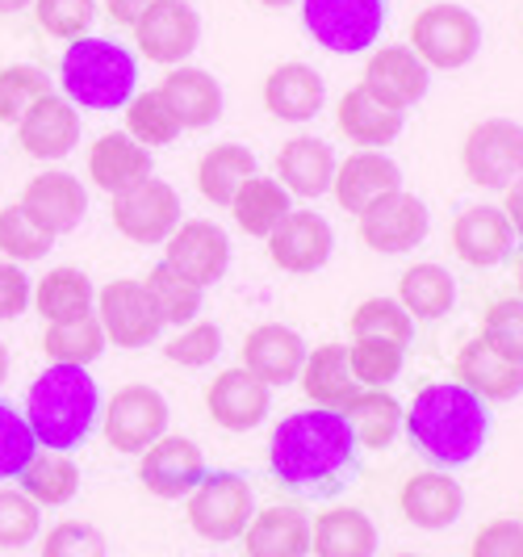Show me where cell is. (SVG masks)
<instances>
[{
    "label": "cell",
    "mask_w": 523,
    "mask_h": 557,
    "mask_svg": "<svg viewBox=\"0 0 523 557\" xmlns=\"http://www.w3.org/2000/svg\"><path fill=\"white\" fill-rule=\"evenodd\" d=\"M357 436L344 411L306 407L289 411L269 436V470L281 486L306 495H331L357 470Z\"/></svg>",
    "instance_id": "6da1fadb"
},
{
    "label": "cell",
    "mask_w": 523,
    "mask_h": 557,
    "mask_svg": "<svg viewBox=\"0 0 523 557\" xmlns=\"http://www.w3.org/2000/svg\"><path fill=\"white\" fill-rule=\"evenodd\" d=\"M411 445L440 470L469 466L490 441V403L461 382H427L402 416Z\"/></svg>",
    "instance_id": "7a4b0ae2"
},
{
    "label": "cell",
    "mask_w": 523,
    "mask_h": 557,
    "mask_svg": "<svg viewBox=\"0 0 523 557\" xmlns=\"http://www.w3.org/2000/svg\"><path fill=\"white\" fill-rule=\"evenodd\" d=\"M26 419L38 436V448L72 453L92 436L101 419V391L84 364H47L29 382Z\"/></svg>",
    "instance_id": "3957f363"
},
{
    "label": "cell",
    "mask_w": 523,
    "mask_h": 557,
    "mask_svg": "<svg viewBox=\"0 0 523 557\" xmlns=\"http://www.w3.org/2000/svg\"><path fill=\"white\" fill-rule=\"evenodd\" d=\"M59 88L76 110H126L138 92V59L113 38L84 34L59 59Z\"/></svg>",
    "instance_id": "277c9868"
},
{
    "label": "cell",
    "mask_w": 523,
    "mask_h": 557,
    "mask_svg": "<svg viewBox=\"0 0 523 557\" xmlns=\"http://www.w3.org/2000/svg\"><path fill=\"white\" fill-rule=\"evenodd\" d=\"M482 42H486V29L482 17L465 9V4H427L423 13H414L411 22V51L432 72H461L473 59L482 55Z\"/></svg>",
    "instance_id": "5b68a950"
},
{
    "label": "cell",
    "mask_w": 523,
    "mask_h": 557,
    "mask_svg": "<svg viewBox=\"0 0 523 557\" xmlns=\"http://www.w3.org/2000/svg\"><path fill=\"white\" fill-rule=\"evenodd\" d=\"M302 29L331 55H364L389 22V0H298Z\"/></svg>",
    "instance_id": "8992f818"
},
{
    "label": "cell",
    "mask_w": 523,
    "mask_h": 557,
    "mask_svg": "<svg viewBox=\"0 0 523 557\" xmlns=\"http://www.w3.org/2000/svg\"><path fill=\"white\" fill-rule=\"evenodd\" d=\"M251 516H256V495L251 482L235 470H214L197 482L189 495V529L210 541V545H231L244 541Z\"/></svg>",
    "instance_id": "52a82bcc"
},
{
    "label": "cell",
    "mask_w": 523,
    "mask_h": 557,
    "mask_svg": "<svg viewBox=\"0 0 523 557\" xmlns=\"http://www.w3.org/2000/svg\"><path fill=\"white\" fill-rule=\"evenodd\" d=\"M461 168L477 189H507L523 176V126L511 117H482L461 143Z\"/></svg>",
    "instance_id": "ba28073f"
},
{
    "label": "cell",
    "mask_w": 523,
    "mask_h": 557,
    "mask_svg": "<svg viewBox=\"0 0 523 557\" xmlns=\"http://www.w3.org/2000/svg\"><path fill=\"white\" fill-rule=\"evenodd\" d=\"M167 398L147 382H130V386H117L113 398L105 403V441L126 457H138L142 448H151L160 436H167Z\"/></svg>",
    "instance_id": "9c48e42d"
},
{
    "label": "cell",
    "mask_w": 523,
    "mask_h": 557,
    "mask_svg": "<svg viewBox=\"0 0 523 557\" xmlns=\"http://www.w3.org/2000/svg\"><path fill=\"white\" fill-rule=\"evenodd\" d=\"M97 319L113 348H147L164 332V319L151 302L147 285L135 277H117L97 289Z\"/></svg>",
    "instance_id": "30bf717a"
},
{
    "label": "cell",
    "mask_w": 523,
    "mask_h": 557,
    "mask_svg": "<svg viewBox=\"0 0 523 557\" xmlns=\"http://www.w3.org/2000/svg\"><path fill=\"white\" fill-rule=\"evenodd\" d=\"M180 214H185L180 210V194L167 181H155V176H147L142 185L113 197V226H117V235L130 239V244H142V248L164 244L167 235L180 226Z\"/></svg>",
    "instance_id": "8fae6325"
},
{
    "label": "cell",
    "mask_w": 523,
    "mask_h": 557,
    "mask_svg": "<svg viewBox=\"0 0 523 557\" xmlns=\"http://www.w3.org/2000/svg\"><path fill=\"white\" fill-rule=\"evenodd\" d=\"M360 219V239L364 248L382 251V256H402L414 251L427 231H432V214H427V201L423 197L407 194V189H394V194L377 197Z\"/></svg>",
    "instance_id": "7c38bea8"
},
{
    "label": "cell",
    "mask_w": 523,
    "mask_h": 557,
    "mask_svg": "<svg viewBox=\"0 0 523 557\" xmlns=\"http://www.w3.org/2000/svg\"><path fill=\"white\" fill-rule=\"evenodd\" d=\"M164 264L201 289H210L231 269V239L210 219H180V226L164 239Z\"/></svg>",
    "instance_id": "4fadbf2b"
},
{
    "label": "cell",
    "mask_w": 523,
    "mask_h": 557,
    "mask_svg": "<svg viewBox=\"0 0 523 557\" xmlns=\"http://www.w3.org/2000/svg\"><path fill=\"white\" fill-rule=\"evenodd\" d=\"M206 474V453L189 436H160L138 453V482L155 499H189Z\"/></svg>",
    "instance_id": "5bb4252c"
},
{
    "label": "cell",
    "mask_w": 523,
    "mask_h": 557,
    "mask_svg": "<svg viewBox=\"0 0 523 557\" xmlns=\"http://www.w3.org/2000/svg\"><path fill=\"white\" fill-rule=\"evenodd\" d=\"M201 42V17L185 0H160L135 26V47L160 67H180Z\"/></svg>",
    "instance_id": "9a60e30c"
},
{
    "label": "cell",
    "mask_w": 523,
    "mask_h": 557,
    "mask_svg": "<svg viewBox=\"0 0 523 557\" xmlns=\"http://www.w3.org/2000/svg\"><path fill=\"white\" fill-rule=\"evenodd\" d=\"M264 244H269V260H273L281 273L306 277V273H319L331 260V251H335V231H331L327 219L314 214V210H289Z\"/></svg>",
    "instance_id": "2e32d148"
},
{
    "label": "cell",
    "mask_w": 523,
    "mask_h": 557,
    "mask_svg": "<svg viewBox=\"0 0 523 557\" xmlns=\"http://www.w3.org/2000/svg\"><path fill=\"white\" fill-rule=\"evenodd\" d=\"M17 143L29 160H42V164L72 156L80 147V110L63 92L38 97L17 122Z\"/></svg>",
    "instance_id": "e0dca14e"
},
{
    "label": "cell",
    "mask_w": 523,
    "mask_h": 557,
    "mask_svg": "<svg viewBox=\"0 0 523 557\" xmlns=\"http://www.w3.org/2000/svg\"><path fill=\"white\" fill-rule=\"evenodd\" d=\"M17 206H22L47 235L59 239V235H72V231L84 223V214H88V194H84L80 176L63 172V168H47V172H38L34 181H26Z\"/></svg>",
    "instance_id": "ac0fdd59"
},
{
    "label": "cell",
    "mask_w": 523,
    "mask_h": 557,
    "mask_svg": "<svg viewBox=\"0 0 523 557\" xmlns=\"http://www.w3.org/2000/svg\"><path fill=\"white\" fill-rule=\"evenodd\" d=\"M206 411L226 432H251L273 411V386H264L244 364L222 369L219 377L206 386Z\"/></svg>",
    "instance_id": "d6986e66"
},
{
    "label": "cell",
    "mask_w": 523,
    "mask_h": 557,
    "mask_svg": "<svg viewBox=\"0 0 523 557\" xmlns=\"http://www.w3.org/2000/svg\"><path fill=\"white\" fill-rule=\"evenodd\" d=\"M364 88L386 101L389 110H411L432 88V67L414 55L411 47H377L364 63Z\"/></svg>",
    "instance_id": "ffe728a7"
},
{
    "label": "cell",
    "mask_w": 523,
    "mask_h": 557,
    "mask_svg": "<svg viewBox=\"0 0 523 557\" xmlns=\"http://www.w3.org/2000/svg\"><path fill=\"white\" fill-rule=\"evenodd\" d=\"M452 251L469 269H498L515 256V231L507 223L502 206H465L452 219Z\"/></svg>",
    "instance_id": "44dd1931"
},
{
    "label": "cell",
    "mask_w": 523,
    "mask_h": 557,
    "mask_svg": "<svg viewBox=\"0 0 523 557\" xmlns=\"http://www.w3.org/2000/svg\"><path fill=\"white\" fill-rule=\"evenodd\" d=\"M452 382H461L482 403H511L523 394V364L502 357L482 335H473L461 344V352L452 361Z\"/></svg>",
    "instance_id": "7402d4cb"
},
{
    "label": "cell",
    "mask_w": 523,
    "mask_h": 557,
    "mask_svg": "<svg viewBox=\"0 0 523 557\" xmlns=\"http://www.w3.org/2000/svg\"><path fill=\"white\" fill-rule=\"evenodd\" d=\"M244 369L256 373L264 386H289L302 377V364H306V339L294 327L285 323H260L244 335Z\"/></svg>",
    "instance_id": "603a6c76"
},
{
    "label": "cell",
    "mask_w": 523,
    "mask_h": 557,
    "mask_svg": "<svg viewBox=\"0 0 523 557\" xmlns=\"http://www.w3.org/2000/svg\"><path fill=\"white\" fill-rule=\"evenodd\" d=\"M402 189V168L389 160L386 151H352L348 160L335 164L331 194L348 214H364L377 197Z\"/></svg>",
    "instance_id": "cb8c5ba5"
},
{
    "label": "cell",
    "mask_w": 523,
    "mask_h": 557,
    "mask_svg": "<svg viewBox=\"0 0 523 557\" xmlns=\"http://www.w3.org/2000/svg\"><path fill=\"white\" fill-rule=\"evenodd\" d=\"M398 507H402V516L411 520L414 529L440 532L461 520L465 491H461V482L448 474V470H423V474H411L402 482Z\"/></svg>",
    "instance_id": "d4e9b609"
},
{
    "label": "cell",
    "mask_w": 523,
    "mask_h": 557,
    "mask_svg": "<svg viewBox=\"0 0 523 557\" xmlns=\"http://www.w3.org/2000/svg\"><path fill=\"white\" fill-rule=\"evenodd\" d=\"M151 168H155L151 151L130 139L126 131H110V135H101L88 147V181L110 197L142 185L151 176Z\"/></svg>",
    "instance_id": "484cf974"
},
{
    "label": "cell",
    "mask_w": 523,
    "mask_h": 557,
    "mask_svg": "<svg viewBox=\"0 0 523 557\" xmlns=\"http://www.w3.org/2000/svg\"><path fill=\"white\" fill-rule=\"evenodd\" d=\"M335 122H339V135L348 143H357L364 151H382V147H389V143L402 135L407 113L389 110L386 101H377L364 84H357V88H348V92L339 97Z\"/></svg>",
    "instance_id": "4316f807"
},
{
    "label": "cell",
    "mask_w": 523,
    "mask_h": 557,
    "mask_svg": "<svg viewBox=\"0 0 523 557\" xmlns=\"http://www.w3.org/2000/svg\"><path fill=\"white\" fill-rule=\"evenodd\" d=\"M327 106V81L310 63H281L264 81V110L276 122H310Z\"/></svg>",
    "instance_id": "83f0119b"
},
{
    "label": "cell",
    "mask_w": 523,
    "mask_h": 557,
    "mask_svg": "<svg viewBox=\"0 0 523 557\" xmlns=\"http://www.w3.org/2000/svg\"><path fill=\"white\" fill-rule=\"evenodd\" d=\"M335 151L331 143L314 139V135H298V139L281 143L276 151V181L289 189V197H323L331 194L335 181Z\"/></svg>",
    "instance_id": "f1b7e54d"
},
{
    "label": "cell",
    "mask_w": 523,
    "mask_h": 557,
    "mask_svg": "<svg viewBox=\"0 0 523 557\" xmlns=\"http://www.w3.org/2000/svg\"><path fill=\"white\" fill-rule=\"evenodd\" d=\"M298 386H302L306 398H310L314 407H323V411H344L360 391V382L352 377V364H348V344L327 339V344L310 348Z\"/></svg>",
    "instance_id": "f546056e"
},
{
    "label": "cell",
    "mask_w": 523,
    "mask_h": 557,
    "mask_svg": "<svg viewBox=\"0 0 523 557\" xmlns=\"http://www.w3.org/2000/svg\"><path fill=\"white\" fill-rule=\"evenodd\" d=\"M160 92L176 113L180 131H206L222 117V84L206 67H167Z\"/></svg>",
    "instance_id": "4dcf8cb0"
},
{
    "label": "cell",
    "mask_w": 523,
    "mask_h": 557,
    "mask_svg": "<svg viewBox=\"0 0 523 557\" xmlns=\"http://www.w3.org/2000/svg\"><path fill=\"white\" fill-rule=\"evenodd\" d=\"M377 545H382V532L373 524V516H364L360 507H331L310 524L314 557H377Z\"/></svg>",
    "instance_id": "1f68e13d"
},
{
    "label": "cell",
    "mask_w": 523,
    "mask_h": 557,
    "mask_svg": "<svg viewBox=\"0 0 523 557\" xmlns=\"http://www.w3.org/2000/svg\"><path fill=\"white\" fill-rule=\"evenodd\" d=\"M248 557H310V516L302 507H264L244 532Z\"/></svg>",
    "instance_id": "d6a6232c"
},
{
    "label": "cell",
    "mask_w": 523,
    "mask_h": 557,
    "mask_svg": "<svg viewBox=\"0 0 523 557\" xmlns=\"http://www.w3.org/2000/svg\"><path fill=\"white\" fill-rule=\"evenodd\" d=\"M256 176V156L244 143H219L197 160V194L210 206H226L244 189V181Z\"/></svg>",
    "instance_id": "836d02e7"
},
{
    "label": "cell",
    "mask_w": 523,
    "mask_h": 557,
    "mask_svg": "<svg viewBox=\"0 0 523 557\" xmlns=\"http://www.w3.org/2000/svg\"><path fill=\"white\" fill-rule=\"evenodd\" d=\"M289 210H294L289 189H285L276 176H260V172H256L251 181H244V189L231 201L235 226H239L244 235H251V239H269Z\"/></svg>",
    "instance_id": "e575fe53"
},
{
    "label": "cell",
    "mask_w": 523,
    "mask_h": 557,
    "mask_svg": "<svg viewBox=\"0 0 523 557\" xmlns=\"http://www.w3.org/2000/svg\"><path fill=\"white\" fill-rule=\"evenodd\" d=\"M402 403L394 398L389 391H364L360 386L357 398L344 407V419H348V428H352V436H357L360 448H373V453H382L398 441V432H402Z\"/></svg>",
    "instance_id": "d590c367"
},
{
    "label": "cell",
    "mask_w": 523,
    "mask_h": 557,
    "mask_svg": "<svg viewBox=\"0 0 523 557\" xmlns=\"http://www.w3.org/2000/svg\"><path fill=\"white\" fill-rule=\"evenodd\" d=\"M34 307L47 323H67V319H80L97 307V289L92 277L84 269L72 264H59L42 281H34Z\"/></svg>",
    "instance_id": "8d00e7d4"
},
{
    "label": "cell",
    "mask_w": 523,
    "mask_h": 557,
    "mask_svg": "<svg viewBox=\"0 0 523 557\" xmlns=\"http://www.w3.org/2000/svg\"><path fill=\"white\" fill-rule=\"evenodd\" d=\"M398 302L407 307L411 319H427L436 323L448 310L457 307V277L444 269V264H411L402 277H398Z\"/></svg>",
    "instance_id": "74e56055"
},
{
    "label": "cell",
    "mask_w": 523,
    "mask_h": 557,
    "mask_svg": "<svg viewBox=\"0 0 523 557\" xmlns=\"http://www.w3.org/2000/svg\"><path fill=\"white\" fill-rule=\"evenodd\" d=\"M17 482H22V491L38 507H67V503L80 495V466L72 461V453L38 448Z\"/></svg>",
    "instance_id": "f35d334b"
},
{
    "label": "cell",
    "mask_w": 523,
    "mask_h": 557,
    "mask_svg": "<svg viewBox=\"0 0 523 557\" xmlns=\"http://www.w3.org/2000/svg\"><path fill=\"white\" fill-rule=\"evenodd\" d=\"M105 327L97 319V310H88L80 319H67V323H47L42 332V352L51 357V364H88L105 352Z\"/></svg>",
    "instance_id": "ab89813d"
},
{
    "label": "cell",
    "mask_w": 523,
    "mask_h": 557,
    "mask_svg": "<svg viewBox=\"0 0 523 557\" xmlns=\"http://www.w3.org/2000/svg\"><path fill=\"white\" fill-rule=\"evenodd\" d=\"M147 294H151V302H155V310H160V319H164V327L172 323V327H189V323H197V314H201V307H206V289L201 285H194L189 277H180L176 269H167L164 260L147 273Z\"/></svg>",
    "instance_id": "60d3db41"
},
{
    "label": "cell",
    "mask_w": 523,
    "mask_h": 557,
    "mask_svg": "<svg viewBox=\"0 0 523 557\" xmlns=\"http://www.w3.org/2000/svg\"><path fill=\"white\" fill-rule=\"evenodd\" d=\"M126 135L142 143L147 151L151 147H172V143L180 139V122H176V113H172V106L164 101L160 88L135 92L126 101Z\"/></svg>",
    "instance_id": "b9f144b4"
},
{
    "label": "cell",
    "mask_w": 523,
    "mask_h": 557,
    "mask_svg": "<svg viewBox=\"0 0 523 557\" xmlns=\"http://www.w3.org/2000/svg\"><path fill=\"white\" fill-rule=\"evenodd\" d=\"M352 339H386L398 348H411L414 319L398 298H369L352 310Z\"/></svg>",
    "instance_id": "7bdbcfd3"
},
{
    "label": "cell",
    "mask_w": 523,
    "mask_h": 557,
    "mask_svg": "<svg viewBox=\"0 0 523 557\" xmlns=\"http://www.w3.org/2000/svg\"><path fill=\"white\" fill-rule=\"evenodd\" d=\"M348 364L364 391H386L389 382H398V373L407 364V348L386 344V339H352Z\"/></svg>",
    "instance_id": "ee69618b"
},
{
    "label": "cell",
    "mask_w": 523,
    "mask_h": 557,
    "mask_svg": "<svg viewBox=\"0 0 523 557\" xmlns=\"http://www.w3.org/2000/svg\"><path fill=\"white\" fill-rule=\"evenodd\" d=\"M47 92H51V76L42 67H34V63H9V67H0V122L4 126H17L22 113L38 97H47Z\"/></svg>",
    "instance_id": "f6af8a7d"
},
{
    "label": "cell",
    "mask_w": 523,
    "mask_h": 557,
    "mask_svg": "<svg viewBox=\"0 0 523 557\" xmlns=\"http://www.w3.org/2000/svg\"><path fill=\"white\" fill-rule=\"evenodd\" d=\"M34 453H38V436L29 428L26 411H17L13 403H0V482L22 478Z\"/></svg>",
    "instance_id": "bcb514c9"
},
{
    "label": "cell",
    "mask_w": 523,
    "mask_h": 557,
    "mask_svg": "<svg viewBox=\"0 0 523 557\" xmlns=\"http://www.w3.org/2000/svg\"><path fill=\"white\" fill-rule=\"evenodd\" d=\"M51 244H55V235H47L22 206H4V210H0V251H4L13 264L42 260V256L51 251Z\"/></svg>",
    "instance_id": "7dc6e473"
},
{
    "label": "cell",
    "mask_w": 523,
    "mask_h": 557,
    "mask_svg": "<svg viewBox=\"0 0 523 557\" xmlns=\"http://www.w3.org/2000/svg\"><path fill=\"white\" fill-rule=\"evenodd\" d=\"M34 22L59 42H76L97 22V0H34Z\"/></svg>",
    "instance_id": "c3c4849f"
},
{
    "label": "cell",
    "mask_w": 523,
    "mask_h": 557,
    "mask_svg": "<svg viewBox=\"0 0 523 557\" xmlns=\"http://www.w3.org/2000/svg\"><path fill=\"white\" fill-rule=\"evenodd\" d=\"M164 357L172 364H180V369H206V364H214L222 357V327L197 319V323L180 327V332L167 339Z\"/></svg>",
    "instance_id": "681fc988"
},
{
    "label": "cell",
    "mask_w": 523,
    "mask_h": 557,
    "mask_svg": "<svg viewBox=\"0 0 523 557\" xmlns=\"http://www.w3.org/2000/svg\"><path fill=\"white\" fill-rule=\"evenodd\" d=\"M42 532V507L26 491H0V549H26Z\"/></svg>",
    "instance_id": "f907efd6"
},
{
    "label": "cell",
    "mask_w": 523,
    "mask_h": 557,
    "mask_svg": "<svg viewBox=\"0 0 523 557\" xmlns=\"http://www.w3.org/2000/svg\"><path fill=\"white\" fill-rule=\"evenodd\" d=\"M38 557H110V541L88 520H59L55 529L42 536Z\"/></svg>",
    "instance_id": "816d5d0a"
},
{
    "label": "cell",
    "mask_w": 523,
    "mask_h": 557,
    "mask_svg": "<svg viewBox=\"0 0 523 557\" xmlns=\"http://www.w3.org/2000/svg\"><path fill=\"white\" fill-rule=\"evenodd\" d=\"M482 339L498 348L502 357L523 364V298L511 294V298H498L486 307V319H482Z\"/></svg>",
    "instance_id": "f5cc1de1"
},
{
    "label": "cell",
    "mask_w": 523,
    "mask_h": 557,
    "mask_svg": "<svg viewBox=\"0 0 523 557\" xmlns=\"http://www.w3.org/2000/svg\"><path fill=\"white\" fill-rule=\"evenodd\" d=\"M469 557H523V520L515 516L486 520L469 545Z\"/></svg>",
    "instance_id": "db71d44e"
},
{
    "label": "cell",
    "mask_w": 523,
    "mask_h": 557,
    "mask_svg": "<svg viewBox=\"0 0 523 557\" xmlns=\"http://www.w3.org/2000/svg\"><path fill=\"white\" fill-rule=\"evenodd\" d=\"M29 302H34V281L22 273V264L0 260V323L22 319Z\"/></svg>",
    "instance_id": "11a10c76"
},
{
    "label": "cell",
    "mask_w": 523,
    "mask_h": 557,
    "mask_svg": "<svg viewBox=\"0 0 523 557\" xmlns=\"http://www.w3.org/2000/svg\"><path fill=\"white\" fill-rule=\"evenodd\" d=\"M160 0H105V17L117 22V26H130L135 29L151 9H155Z\"/></svg>",
    "instance_id": "9f6ffc18"
},
{
    "label": "cell",
    "mask_w": 523,
    "mask_h": 557,
    "mask_svg": "<svg viewBox=\"0 0 523 557\" xmlns=\"http://www.w3.org/2000/svg\"><path fill=\"white\" fill-rule=\"evenodd\" d=\"M502 214H507V223L515 231V239H523V176L515 185L502 189Z\"/></svg>",
    "instance_id": "6f0895ef"
},
{
    "label": "cell",
    "mask_w": 523,
    "mask_h": 557,
    "mask_svg": "<svg viewBox=\"0 0 523 557\" xmlns=\"http://www.w3.org/2000/svg\"><path fill=\"white\" fill-rule=\"evenodd\" d=\"M34 9V0H0V13H26Z\"/></svg>",
    "instance_id": "680465c9"
},
{
    "label": "cell",
    "mask_w": 523,
    "mask_h": 557,
    "mask_svg": "<svg viewBox=\"0 0 523 557\" xmlns=\"http://www.w3.org/2000/svg\"><path fill=\"white\" fill-rule=\"evenodd\" d=\"M515 294L523 298V248L515 251Z\"/></svg>",
    "instance_id": "91938a15"
},
{
    "label": "cell",
    "mask_w": 523,
    "mask_h": 557,
    "mask_svg": "<svg viewBox=\"0 0 523 557\" xmlns=\"http://www.w3.org/2000/svg\"><path fill=\"white\" fill-rule=\"evenodd\" d=\"M4 377H9V348H4V339H0V386H4Z\"/></svg>",
    "instance_id": "94428289"
},
{
    "label": "cell",
    "mask_w": 523,
    "mask_h": 557,
    "mask_svg": "<svg viewBox=\"0 0 523 557\" xmlns=\"http://www.w3.org/2000/svg\"><path fill=\"white\" fill-rule=\"evenodd\" d=\"M256 4H264V9H289V4H298V0H256Z\"/></svg>",
    "instance_id": "6125c7cd"
},
{
    "label": "cell",
    "mask_w": 523,
    "mask_h": 557,
    "mask_svg": "<svg viewBox=\"0 0 523 557\" xmlns=\"http://www.w3.org/2000/svg\"><path fill=\"white\" fill-rule=\"evenodd\" d=\"M389 557H419V554H389Z\"/></svg>",
    "instance_id": "be15d7a7"
},
{
    "label": "cell",
    "mask_w": 523,
    "mask_h": 557,
    "mask_svg": "<svg viewBox=\"0 0 523 557\" xmlns=\"http://www.w3.org/2000/svg\"><path fill=\"white\" fill-rule=\"evenodd\" d=\"M520 520H523V511H520Z\"/></svg>",
    "instance_id": "e7e4bbea"
}]
</instances>
